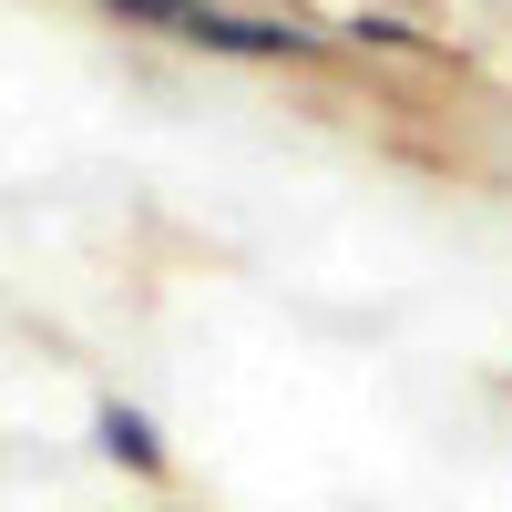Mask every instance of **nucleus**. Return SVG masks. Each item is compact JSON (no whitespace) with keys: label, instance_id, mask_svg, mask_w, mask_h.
<instances>
[{"label":"nucleus","instance_id":"f257e3e1","mask_svg":"<svg viewBox=\"0 0 512 512\" xmlns=\"http://www.w3.org/2000/svg\"><path fill=\"white\" fill-rule=\"evenodd\" d=\"M113 31H154V41H185V52H226V62H308L318 31L297 21H246V11H216V0H103Z\"/></svg>","mask_w":512,"mask_h":512},{"label":"nucleus","instance_id":"f03ea898","mask_svg":"<svg viewBox=\"0 0 512 512\" xmlns=\"http://www.w3.org/2000/svg\"><path fill=\"white\" fill-rule=\"evenodd\" d=\"M93 441L123 461V472H164V441H154V420H144L134 400H103V410H93Z\"/></svg>","mask_w":512,"mask_h":512}]
</instances>
